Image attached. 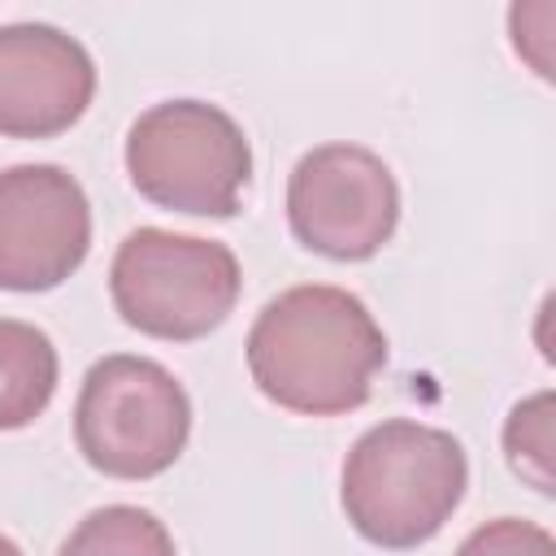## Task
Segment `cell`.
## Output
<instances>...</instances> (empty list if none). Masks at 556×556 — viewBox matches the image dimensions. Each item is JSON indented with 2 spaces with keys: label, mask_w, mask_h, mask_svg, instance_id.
<instances>
[{
  "label": "cell",
  "mask_w": 556,
  "mask_h": 556,
  "mask_svg": "<svg viewBox=\"0 0 556 556\" xmlns=\"http://www.w3.org/2000/svg\"><path fill=\"white\" fill-rule=\"evenodd\" d=\"M387 334L361 295L304 282L274 295L248 330V374L265 400L304 417H339L369 400Z\"/></svg>",
  "instance_id": "1"
},
{
  "label": "cell",
  "mask_w": 556,
  "mask_h": 556,
  "mask_svg": "<svg viewBox=\"0 0 556 556\" xmlns=\"http://www.w3.org/2000/svg\"><path fill=\"white\" fill-rule=\"evenodd\" d=\"M469 486V456L452 430L387 417L369 426L343 460V513L352 530L391 552L430 543Z\"/></svg>",
  "instance_id": "2"
},
{
  "label": "cell",
  "mask_w": 556,
  "mask_h": 556,
  "mask_svg": "<svg viewBox=\"0 0 556 556\" xmlns=\"http://www.w3.org/2000/svg\"><path fill=\"white\" fill-rule=\"evenodd\" d=\"M126 174L143 200L187 217H235L252 182L243 126L208 100H165L135 117Z\"/></svg>",
  "instance_id": "3"
},
{
  "label": "cell",
  "mask_w": 556,
  "mask_h": 556,
  "mask_svg": "<svg viewBox=\"0 0 556 556\" xmlns=\"http://www.w3.org/2000/svg\"><path fill=\"white\" fill-rule=\"evenodd\" d=\"M239 287V256L226 243L161 226L130 230L109 265V295L122 321L169 343L217 330L230 317Z\"/></svg>",
  "instance_id": "4"
},
{
  "label": "cell",
  "mask_w": 556,
  "mask_h": 556,
  "mask_svg": "<svg viewBox=\"0 0 556 556\" xmlns=\"http://www.w3.org/2000/svg\"><path fill=\"white\" fill-rule=\"evenodd\" d=\"M74 439L91 469L143 482L182 456L191 439V400L161 361L113 352L83 378Z\"/></svg>",
  "instance_id": "5"
},
{
  "label": "cell",
  "mask_w": 556,
  "mask_h": 556,
  "mask_svg": "<svg viewBox=\"0 0 556 556\" xmlns=\"http://www.w3.org/2000/svg\"><path fill=\"white\" fill-rule=\"evenodd\" d=\"M291 235L330 261H369L400 226V182L361 143H321L287 178Z\"/></svg>",
  "instance_id": "6"
},
{
  "label": "cell",
  "mask_w": 556,
  "mask_h": 556,
  "mask_svg": "<svg viewBox=\"0 0 556 556\" xmlns=\"http://www.w3.org/2000/svg\"><path fill=\"white\" fill-rule=\"evenodd\" d=\"M91 248V204L61 165L0 169V291H52Z\"/></svg>",
  "instance_id": "7"
},
{
  "label": "cell",
  "mask_w": 556,
  "mask_h": 556,
  "mask_svg": "<svg viewBox=\"0 0 556 556\" xmlns=\"http://www.w3.org/2000/svg\"><path fill=\"white\" fill-rule=\"evenodd\" d=\"M96 96L91 52L48 22L0 26V135L52 139L70 130Z\"/></svg>",
  "instance_id": "8"
},
{
  "label": "cell",
  "mask_w": 556,
  "mask_h": 556,
  "mask_svg": "<svg viewBox=\"0 0 556 556\" xmlns=\"http://www.w3.org/2000/svg\"><path fill=\"white\" fill-rule=\"evenodd\" d=\"M61 361L52 339L17 317H0V430H22L56 395Z\"/></svg>",
  "instance_id": "9"
},
{
  "label": "cell",
  "mask_w": 556,
  "mask_h": 556,
  "mask_svg": "<svg viewBox=\"0 0 556 556\" xmlns=\"http://www.w3.org/2000/svg\"><path fill=\"white\" fill-rule=\"evenodd\" d=\"M56 556H178L165 521L135 504H104L87 513Z\"/></svg>",
  "instance_id": "10"
},
{
  "label": "cell",
  "mask_w": 556,
  "mask_h": 556,
  "mask_svg": "<svg viewBox=\"0 0 556 556\" xmlns=\"http://www.w3.org/2000/svg\"><path fill=\"white\" fill-rule=\"evenodd\" d=\"M504 452L539 495H552V391L521 400L504 421Z\"/></svg>",
  "instance_id": "11"
},
{
  "label": "cell",
  "mask_w": 556,
  "mask_h": 556,
  "mask_svg": "<svg viewBox=\"0 0 556 556\" xmlns=\"http://www.w3.org/2000/svg\"><path fill=\"white\" fill-rule=\"evenodd\" d=\"M456 556H556V539L526 517H495L486 526H478Z\"/></svg>",
  "instance_id": "12"
},
{
  "label": "cell",
  "mask_w": 556,
  "mask_h": 556,
  "mask_svg": "<svg viewBox=\"0 0 556 556\" xmlns=\"http://www.w3.org/2000/svg\"><path fill=\"white\" fill-rule=\"evenodd\" d=\"M0 556H22V547H17L9 534H0Z\"/></svg>",
  "instance_id": "13"
}]
</instances>
